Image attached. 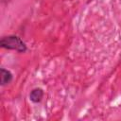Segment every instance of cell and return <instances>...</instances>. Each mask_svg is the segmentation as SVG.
Here are the masks:
<instances>
[{
	"label": "cell",
	"instance_id": "1",
	"mask_svg": "<svg viewBox=\"0 0 121 121\" xmlns=\"http://www.w3.org/2000/svg\"><path fill=\"white\" fill-rule=\"evenodd\" d=\"M0 46L8 50H14L19 53H25L27 50L26 43L16 35L4 36L0 40Z\"/></svg>",
	"mask_w": 121,
	"mask_h": 121
},
{
	"label": "cell",
	"instance_id": "2",
	"mask_svg": "<svg viewBox=\"0 0 121 121\" xmlns=\"http://www.w3.org/2000/svg\"><path fill=\"white\" fill-rule=\"evenodd\" d=\"M0 74H1V80H0L1 86H6V85L9 84L12 81L13 75H12V73L9 70L2 67L0 69Z\"/></svg>",
	"mask_w": 121,
	"mask_h": 121
},
{
	"label": "cell",
	"instance_id": "3",
	"mask_svg": "<svg viewBox=\"0 0 121 121\" xmlns=\"http://www.w3.org/2000/svg\"><path fill=\"white\" fill-rule=\"evenodd\" d=\"M43 95H44L43 90L42 88L37 87V88H34V89H32L30 91V93H29V99L33 103H39V102L42 101V99L43 97Z\"/></svg>",
	"mask_w": 121,
	"mask_h": 121
}]
</instances>
